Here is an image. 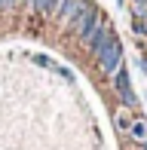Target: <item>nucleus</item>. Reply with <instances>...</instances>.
<instances>
[{
	"label": "nucleus",
	"mask_w": 147,
	"mask_h": 150,
	"mask_svg": "<svg viewBox=\"0 0 147 150\" xmlns=\"http://www.w3.org/2000/svg\"><path fill=\"white\" fill-rule=\"evenodd\" d=\"M113 122H117V129L126 135L129 141H135V144H144L147 141V120L141 117L138 110H132V107H119L117 117H113Z\"/></svg>",
	"instance_id": "obj_1"
},
{
	"label": "nucleus",
	"mask_w": 147,
	"mask_h": 150,
	"mask_svg": "<svg viewBox=\"0 0 147 150\" xmlns=\"http://www.w3.org/2000/svg\"><path fill=\"white\" fill-rule=\"evenodd\" d=\"M95 61H98V71L110 77V74L117 71L119 64H123V43H119V40L113 37L107 46H101V49L95 52Z\"/></svg>",
	"instance_id": "obj_2"
},
{
	"label": "nucleus",
	"mask_w": 147,
	"mask_h": 150,
	"mask_svg": "<svg viewBox=\"0 0 147 150\" xmlns=\"http://www.w3.org/2000/svg\"><path fill=\"white\" fill-rule=\"evenodd\" d=\"M110 80H113V89H117V95L123 98V104L132 107V110H138V98H135V92H132V80H129V74H126L123 64H119L117 71L110 74Z\"/></svg>",
	"instance_id": "obj_3"
},
{
	"label": "nucleus",
	"mask_w": 147,
	"mask_h": 150,
	"mask_svg": "<svg viewBox=\"0 0 147 150\" xmlns=\"http://www.w3.org/2000/svg\"><path fill=\"white\" fill-rule=\"evenodd\" d=\"M83 6H86V0H58V6H55V12H52V18H55L61 28H68L71 18L77 16Z\"/></svg>",
	"instance_id": "obj_4"
},
{
	"label": "nucleus",
	"mask_w": 147,
	"mask_h": 150,
	"mask_svg": "<svg viewBox=\"0 0 147 150\" xmlns=\"http://www.w3.org/2000/svg\"><path fill=\"white\" fill-rule=\"evenodd\" d=\"M104 22H107V18H104V12H101V9H98V12H95V16H92V18H89V22H86V25H83V28H80V31H77V40H80V43H83V46H89V43H92V37H95V34H98V31H101V28H104Z\"/></svg>",
	"instance_id": "obj_5"
},
{
	"label": "nucleus",
	"mask_w": 147,
	"mask_h": 150,
	"mask_svg": "<svg viewBox=\"0 0 147 150\" xmlns=\"http://www.w3.org/2000/svg\"><path fill=\"white\" fill-rule=\"evenodd\" d=\"M25 6H28L31 12H37V16H46V18H49V22H52V12H55L58 0H28V3H25Z\"/></svg>",
	"instance_id": "obj_6"
},
{
	"label": "nucleus",
	"mask_w": 147,
	"mask_h": 150,
	"mask_svg": "<svg viewBox=\"0 0 147 150\" xmlns=\"http://www.w3.org/2000/svg\"><path fill=\"white\" fill-rule=\"evenodd\" d=\"M22 3H28V0H0V9H16Z\"/></svg>",
	"instance_id": "obj_7"
},
{
	"label": "nucleus",
	"mask_w": 147,
	"mask_h": 150,
	"mask_svg": "<svg viewBox=\"0 0 147 150\" xmlns=\"http://www.w3.org/2000/svg\"><path fill=\"white\" fill-rule=\"evenodd\" d=\"M34 64H40V67H52V61L46 58V55H34Z\"/></svg>",
	"instance_id": "obj_8"
},
{
	"label": "nucleus",
	"mask_w": 147,
	"mask_h": 150,
	"mask_svg": "<svg viewBox=\"0 0 147 150\" xmlns=\"http://www.w3.org/2000/svg\"><path fill=\"white\" fill-rule=\"evenodd\" d=\"M141 71L147 74V52H144V55H141Z\"/></svg>",
	"instance_id": "obj_9"
},
{
	"label": "nucleus",
	"mask_w": 147,
	"mask_h": 150,
	"mask_svg": "<svg viewBox=\"0 0 147 150\" xmlns=\"http://www.w3.org/2000/svg\"><path fill=\"white\" fill-rule=\"evenodd\" d=\"M138 150H147V141H144V144H138Z\"/></svg>",
	"instance_id": "obj_10"
}]
</instances>
